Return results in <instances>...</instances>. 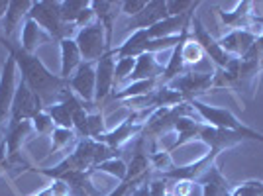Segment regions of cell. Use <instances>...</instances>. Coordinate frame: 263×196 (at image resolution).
Listing matches in <instances>:
<instances>
[{"label":"cell","mask_w":263,"mask_h":196,"mask_svg":"<svg viewBox=\"0 0 263 196\" xmlns=\"http://www.w3.org/2000/svg\"><path fill=\"white\" fill-rule=\"evenodd\" d=\"M165 18H169L167 0H152L145 4V8L140 14H136L134 18H128V30H132V32L149 30L152 26L159 24Z\"/></svg>","instance_id":"4fadbf2b"},{"label":"cell","mask_w":263,"mask_h":196,"mask_svg":"<svg viewBox=\"0 0 263 196\" xmlns=\"http://www.w3.org/2000/svg\"><path fill=\"white\" fill-rule=\"evenodd\" d=\"M49 186H51V190H53V196H71V188H69V185L63 183V181H59V179L51 181Z\"/></svg>","instance_id":"f35d334b"},{"label":"cell","mask_w":263,"mask_h":196,"mask_svg":"<svg viewBox=\"0 0 263 196\" xmlns=\"http://www.w3.org/2000/svg\"><path fill=\"white\" fill-rule=\"evenodd\" d=\"M181 57H183V63H185L186 67H193V65H197V63H200L206 55H204L202 47H200L195 40L189 37L185 44L181 45Z\"/></svg>","instance_id":"83f0119b"},{"label":"cell","mask_w":263,"mask_h":196,"mask_svg":"<svg viewBox=\"0 0 263 196\" xmlns=\"http://www.w3.org/2000/svg\"><path fill=\"white\" fill-rule=\"evenodd\" d=\"M159 85V81L157 79H149V81H138V83H130V85H126L124 88L120 90H114L110 98L112 100H120V102H126V100H132V98H138V96H145V94H149L152 90H155Z\"/></svg>","instance_id":"cb8c5ba5"},{"label":"cell","mask_w":263,"mask_h":196,"mask_svg":"<svg viewBox=\"0 0 263 196\" xmlns=\"http://www.w3.org/2000/svg\"><path fill=\"white\" fill-rule=\"evenodd\" d=\"M32 196H53V190H51V186L47 185L45 188H42L40 192H35V194H32Z\"/></svg>","instance_id":"b9f144b4"},{"label":"cell","mask_w":263,"mask_h":196,"mask_svg":"<svg viewBox=\"0 0 263 196\" xmlns=\"http://www.w3.org/2000/svg\"><path fill=\"white\" fill-rule=\"evenodd\" d=\"M79 142V135L75 133V130H65V128H55V131L51 133V147H49V153L61 151L69 147L71 143H77Z\"/></svg>","instance_id":"484cf974"},{"label":"cell","mask_w":263,"mask_h":196,"mask_svg":"<svg viewBox=\"0 0 263 196\" xmlns=\"http://www.w3.org/2000/svg\"><path fill=\"white\" fill-rule=\"evenodd\" d=\"M165 67L157 61L155 53H142L136 57V67L132 71L128 83H138V81H149V79H161Z\"/></svg>","instance_id":"ac0fdd59"},{"label":"cell","mask_w":263,"mask_h":196,"mask_svg":"<svg viewBox=\"0 0 263 196\" xmlns=\"http://www.w3.org/2000/svg\"><path fill=\"white\" fill-rule=\"evenodd\" d=\"M53 42L51 35L45 32L42 26H37V22H33L32 18H26L22 26V35H20V47L28 53H33L40 45Z\"/></svg>","instance_id":"d6986e66"},{"label":"cell","mask_w":263,"mask_h":196,"mask_svg":"<svg viewBox=\"0 0 263 196\" xmlns=\"http://www.w3.org/2000/svg\"><path fill=\"white\" fill-rule=\"evenodd\" d=\"M198 140L206 143L210 149L222 153L224 149H230V147L238 145V143H241L243 140H248V138L243 133H240V131L218 130V128H212L209 124H200Z\"/></svg>","instance_id":"7c38bea8"},{"label":"cell","mask_w":263,"mask_h":196,"mask_svg":"<svg viewBox=\"0 0 263 196\" xmlns=\"http://www.w3.org/2000/svg\"><path fill=\"white\" fill-rule=\"evenodd\" d=\"M189 37H191V40H195V42L202 47L204 55L209 57L214 65L218 67L220 71H222V69H226V65L230 63L232 57L226 53L222 47H220L218 40H214V37L210 35V32L204 28V24L200 22V18H198L197 14H195V16H193V20H191V35H189Z\"/></svg>","instance_id":"ba28073f"},{"label":"cell","mask_w":263,"mask_h":196,"mask_svg":"<svg viewBox=\"0 0 263 196\" xmlns=\"http://www.w3.org/2000/svg\"><path fill=\"white\" fill-rule=\"evenodd\" d=\"M59 47H61V71H59V76L69 81L71 75L79 69V65L83 63V57H81V51H79L77 44H75V37L59 42Z\"/></svg>","instance_id":"ffe728a7"},{"label":"cell","mask_w":263,"mask_h":196,"mask_svg":"<svg viewBox=\"0 0 263 196\" xmlns=\"http://www.w3.org/2000/svg\"><path fill=\"white\" fill-rule=\"evenodd\" d=\"M197 183L202 186V196H232L234 192V186L224 179V174L216 167V163L212 165Z\"/></svg>","instance_id":"e0dca14e"},{"label":"cell","mask_w":263,"mask_h":196,"mask_svg":"<svg viewBox=\"0 0 263 196\" xmlns=\"http://www.w3.org/2000/svg\"><path fill=\"white\" fill-rule=\"evenodd\" d=\"M145 4H147V0H124L120 2V10L128 18H134L136 14H140L145 8Z\"/></svg>","instance_id":"d590c367"},{"label":"cell","mask_w":263,"mask_h":196,"mask_svg":"<svg viewBox=\"0 0 263 196\" xmlns=\"http://www.w3.org/2000/svg\"><path fill=\"white\" fill-rule=\"evenodd\" d=\"M32 128H33V131L40 133V135H51L55 131V122H53V118L47 114V110H44V112H40L32 120Z\"/></svg>","instance_id":"4dcf8cb0"},{"label":"cell","mask_w":263,"mask_h":196,"mask_svg":"<svg viewBox=\"0 0 263 196\" xmlns=\"http://www.w3.org/2000/svg\"><path fill=\"white\" fill-rule=\"evenodd\" d=\"M95 171H100V173H108L112 177H116V179H120V183L126 179V173H128V165L124 163L122 159H108V161H104V163L97 165L95 169H92V173Z\"/></svg>","instance_id":"f1b7e54d"},{"label":"cell","mask_w":263,"mask_h":196,"mask_svg":"<svg viewBox=\"0 0 263 196\" xmlns=\"http://www.w3.org/2000/svg\"><path fill=\"white\" fill-rule=\"evenodd\" d=\"M45 110V104L40 94H35L32 88L28 87L24 81L18 83L16 87V94L12 100V108H10V122L18 124V122L30 120L32 122L40 112Z\"/></svg>","instance_id":"5b68a950"},{"label":"cell","mask_w":263,"mask_h":196,"mask_svg":"<svg viewBox=\"0 0 263 196\" xmlns=\"http://www.w3.org/2000/svg\"><path fill=\"white\" fill-rule=\"evenodd\" d=\"M33 0H10L8 2V10H6V16H4V32H6V37H10L14 30L22 24V20L28 18V14L32 10Z\"/></svg>","instance_id":"44dd1931"},{"label":"cell","mask_w":263,"mask_h":196,"mask_svg":"<svg viewBox=\"0 0 263 196\" xmlns=\"http://www.w3.org/2000/svg\"><path fill=\"white\" fill-rule=\"evenodd\" d=\"M130 190H132V183H128V181L124 179L120 185L116 186V188H114L108 196H128V194H130Z\"/></svg>","instance_id":"ab89813d"},{"label":"cell","mask_w":263,"mask_h":196,"mask_svg":"<svg viewBox=\"0 0 263 196\" xmlns=\"http://www.w3.org/2000/svg\"><path fill=\"white\" fill-rule=\"evenodd\" d=\"M147 32L145 30H138V32H132V35L118 47H112L114 57L116 59H124V57H140L143 53V45L147 42Z\"/></svg>","instance_id":"603a6c76"},{"label":"cell","mask_w":263,"mask_h":196,"mask_svg":"<svg viewBox=\"0 0 263 196\" xmlns=\"http://www.w3.org/2000/svg\"><path fill=\"white\" fill-rule=\"evenodd\" d=\"M0 44L4 45V47L8 49V53L14 57L16 67H18L20 73H22L24 83L32 88L35 94L42 96L45 108L61 100L63 90L69 87V83H67L65 79H61L59 75H53V73L42 63L40 57H35V53L24 51L22 47H20V44L14 45L10 40H6V37H2V35H0Z\"/></svg>","instance_id":"6da1fadb"},{"label":"cell","mask_w":263,"mask_h":196,"mask_svg":"<svg viewBox=\"0 0 263 196\" xmlns=\"http://www.w3.org/2000/svg\"><path fill=\"white\" fill-rule=\"evenodd\" d=\"M200 118H193V116H185L175 124V131H177V140L175 143L171 145L169 153H173L177 147L185 145V143L193 142V140H198V130H200Z\"/></svg>","instance_id":"7402d4cb"},{"label":"cell","mask_w":263,"mask_h":196,"mask_svg":"<svg viewBox=\"0 0 263 196\" xmlns=\"http://www.w3.org/2000/svg\"><path fill=\"white\" fill-rule=\"evenodd\" d=\"M75 44L81 51L83 61H90V63H97L102 55L110 51L106 44V32L99 22H92L87 28L79 30L75 33Z\"/></svg>","instance_id":"277c9868"},{"label":"cell","mask_w":263,"mask_h":196,"mask_svg":"<svg viewBox=\"0 0 263 196\" xmlns=\"http://www.w3.org/2000/svg\"><path fill=\"white\" fill-rule=\"evenodd\" d=\"M252 8H253V2H248V0H246V2H240V4L236 6V10H232V12L218 10L216 14L220 16L222 24H224L226 28H230V32L232 30H248V32L259 35L263 30V18H259Z\"/></svg>","instance_id":"9c48e42d"},{"label":"cell","mask_w":263,"mask_h":196,"mask_svg":"<svg viewBox=\"0 0 263 196\" xmlns=\"http://www.w3.org/2000/svg\"><path fill=\"white\" fill-rule=\"evenodd\" d=\"M149 155V163L154 167L155 171H159V173L163 174L167 171H171L175 165H173V157H171V153L167 151V149H159V151L155 153H147Z\"/></svg>","instance_id":"f546056e"},{"label":"cell","mask_w":263,"mask_h":196,"mask_svg":"<svg viewBox=\"0 0 263 196\" xmlns=\"http://www.w3.org/2000/svg\"><path fill=\"white\" fill-rule=\"evenodd\" d=\"M193 110L197 112V116L200 118L202 124H209L212 128H218V130H230V131H240L243 133L248 140H253V142H259L263 143V133L259 131L252 130V128H248V126H243L234 114H232L228 108H218V106H209V104H204L202 100H193V102H189Z\"/></svg>","instance_id":"3957f363"},{"label":"cell","mask_w":263,"mask_h":196,"mask_svg":"<svg viewBox=\"0 0 263 196\" xmlns=\"http://www.w3.org/2000/svg\"><path fill=\"white\" fill-rule=\"evenodd\" d=\"M171 183V192L173 196H191L193 188H195V183H189V181H169Z\"/></svg>","instance_id":"8d00e7d4"},{"label":"cell","mask_w":263,"mask_h":196,"mask_svg":"<svg viewBox=\"0 0 263 196\" xmlns=\"http://www.w3.org/2000/svg\"><path fill=\"white\" fill-rule=\"evenodd\" d=\"M259 35L248 32V30H232L226 35H222L218 40L220 47L230 55V57H243V55L250 51V47L253 45V42L257 40Z\"/></svg>","instance_id":"9a60e30c"},{"label":"cell","mask_w":263,"mask_h":196,"mask_svg":"<svg viewBox=\"0 0 263 196\" xmlns=\"http://www.w3.org/2000/svg\"><path fill=\"white\" fill-rule=\"evenodd\" d=\"M167 87L177 90L185 102L197 100L200 94H206L214 87V75L210 73H195V71H186L185 75L177 76L171 83H167Z\"/></svg>","instance_id":"52a82bcc"},{"label":"cell","mask_w":263,"mask_h":196,"mask_svg":"<svg viewBox=\"0 0 263 196\" xmlns=\"http://www.w3.org/2000/svg\"><path fill=\"white\" fill-rule=\"evenodd\" d=\"M130 196H152V194H149V185H147V183H143V185L132 188Z\"/></svg>","instance_id":"60d3db41"},{"label":"cell","mask_w":263,"mask_h":196,"mask_svg":"<svg viewBox=\"0 0 263 196\" xmlns=\"http://www.w3.org/2000/svg\"><path fill=\"white\" fill-rule=\"evenodd\" d=\"M261 186H263V183H259V181H248V183H243V185L236 186L232 196H257L259 190H261Z\"/></svg>","instance_id":"e575fe53"},{"label":"cell","mask_w":263,"mask_h":196,"mask_svg":"<svg viewBox=\"0 0 263 196\" xmlns=\"http://www.w3.org/2000/svg\"><path fill=\"white\" fill-rule=\"evenodd\" d=\"M149 194L152 196H173L171 192V183L167 179H154L149 183Z\"/></svg>","instance_id":"836d02e7"},{"label":"cell","mask_w":263,"mask_h":196,"mask_svg":"<svg viewBox=\"0 0 263 196\" xmlns=\"http://www.w3.org/2000/svg\"><path fill=\"white\" fill-rule=\"evenodd\" d=\"M97 63L90 61H83L79 69L71 75L67 81L69 88L73 90V94L85 104V108H95V92H97V71H95Z\"/></svg>","instance_id":"8992f818"},{"label":"cell","mask_w":263,"mask_h":196,"mask_svg":"<svg viewBox=\"0 0 263 196\" xmlns=\"http://www.w3.org/2000/svg\"><path fill=\"white\" fill-rule=\"evenodd\" d=\"M90 8L95 12L97 22L106 32V44L108 49H112V35H114V24L118 20V14H122L120 2H108V0H90Z\"/></svg>","instance_id":"5bb4252c"},{"label":"cell","mask_w":263,"mask_h":196,"mask_svg":"<svg viewBox=\"0 0 263 196\" xmlns=\"http://www.w3.org/2000/svg\"><path fill=\"white\" fill-rule=\"evenodd\" d=\"M12 171H16V167H14V163H12L10 159H8V155H6V145L0 143V177L12 173Z\"/></svg>","instance_id":"74e56055"},{"label":"cell","mask_w":263,"mask_h":196,"mask_svg":"<svg viewBox=\"0 0 263 196\" xmlns=\"http://www.w3.org/2000/svg\"><path fill=\"white\" fill-rule=\"evenodd\" d=\"M88 6H90L88 0H63L61 2V18H63V22L75 26L81 12L87 10Z\"/></svg>","instance_id":"d4e9b609"},{"label":"cell","mask_w":263,"mask_h":196,"mask_svg":"<svg viewBox=\"0 0 263 196\" xmlns=\"http://www.w3.org/2000/svg\"><path fill=\"white\" fill-rule=\"evenodd\" d=\"M134 67H136V59L134 57H124V59L116 61V67H114V90H120L122 85L128 83Z\"/></svg>","instance_id":"4316f807"},{"label":"cell","mask_w":263,"mask_h":196,"mask_svg":"<svg viewBox=\"0 0 263 196\" xmlns=\"http://www.w3.org/2000/svg\"><path fill=\"white\" fill-rule=\"evenodd\" d=\"M104 133H106V128H104L102 112H88V135H90V140L99 142V138Z\"/></svg>","instance_id":"1f68e13d"},{"label":"cell","mask_w":263,"mask_h":196,"mask_svg":"<svg viewBox=\"0 0 263 196\" xmlns=\"http://www.w3.org/2000/svg\"><path fill=\"white\" fill-rule=\"evenodd\" d=\"M261 71H263V59H261Z\"/></svg>","instance_id":"ee69618b"},{"label":"cell","mask_w":263,"mask_h":196,"mask_svg":"<svg viewBox=\"0 0 263 196\" xmlns=\"http://www.w3.org/2000/svg\"><path fill=\"white\" fill-rule=\"evenodd\" d=\"M114 67H116V59H114V51L110 49L97 61V92H95V108L97 104L104 102L106 98L112 94L114 90Z\"/></svg>","instance_id":"8fae6325"},{"label":"cell","mask_w":263,"mask_h":196,"mask_svg":"<svg viewBox=\"0 0 263 196\" xmlns=\"http://www.w3.org/2000/svg\"><path fill=\"white\" fill-rule=\"evenodd\" d=\"M16 61L14 57L8 55L2 63V71H0V126H4L6 122H10V108L12 100L16 94Z\"/></svg>","instance_id":"30bf717a"},{"label":"cell","mask_w":263,"mask_h":196,"mask_svg":"<svg viewBox=\"0 0 263 196\" xmlns=\"http://www.w3.org/2000/svg\"><path fill=\"white\" fill-rule=\"evenodd\" d=\"M33 131L32 122L24 120V122H8L6 130H4V138H2V143L6 145V155L8 157H16V155H22L20 149H22L24 142L30 138V133Z\"/></svg>","instance_id":"2e32d148"},{"label":"cell","mask_w":263,"mask_h":196,"mask_svg":"<svg viewBox=\"0 0 263 196\" xmlns=\"http://www.w3.org/2000/svg\"><path fill=\"white\" fill-rule=\"evenodd\" d=\"M28 18H32L37 26H42L45 32L51 35L53 42H63L73 37L75 33V26L73 24H65L61 18V2L57 0H37L33 2L32 10L28 14Z\"/></svg>","instance_id":"7a4b0ae2"},{"label":"cell","mask_w":263,"mask_h":196,"mask_svg":"<svg viewBox=\"0 0 263 196\" xmlns=\"http://www.w3.org/2000/svg\"><path fill=\"white\" fill-rule=\"evenodd\" d=\"M200 2H193V0H167V12L169 16H183L186 12L197 10Z\"/></svg>","instance_id":"d6a6232c"},{"label":"cell","mask_w":263,"mask_h":196,"mask_svg":"<svg viewBox=\"0 0 263 196\" xmlns=\"http://www.w3.org/2000/svg\"><path fill=\"white\" fill-rule=\"evenodd\" d=\"M8 2L10 0H0V18L6 16V10H8Z\"/></svg>","instance_id":"7bdbcfd3"}]
</instances>
